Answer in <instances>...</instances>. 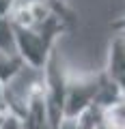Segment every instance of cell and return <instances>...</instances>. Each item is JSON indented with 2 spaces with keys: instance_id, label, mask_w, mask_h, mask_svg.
Wrapping results in <instances>:
<instances>
[{
  "instance_id": "cell-1",
  "label": "cell",
  "mask_w": 125,
  "mask_h": 129,
  "mask_svg": "<svg viewBox=\"0 0 125 129\" xmlns=\"http://www.w3.org/2000/svg\"><path fill=\"white\" fill-rule=\"evenodd\" d=\"M125 97L119 90L116 82L106 73H88V75H67V97H65V123L76 120L82 112L97 106L110 110L121 103Z\"/></svg>"
},
{
  "instance_id": "cell-2",
  "label": "cell",
  "mask_w": 125,
  "mask_h": 129,
  "mask_svg": "<svg viewBox=\"0 0 125 129\" xmlns=\"http://www.w3.org/2000/svg\"><path fill=\"white\" fill-rule=\"evenodd\" d=\"M76 26V17H65V15H54L45 22L30 28H13L15 39V52L17 56L33 69H43L54 52V43L63 32L71 30Z\"/></svg>"
},
{
  "instance_id": "cell-3",
  "label": "cell",
  "mask_w": 125,
  "mask_h": 129,
  "mask_svg": "<svg viewBox=\"0 0 125 129\" xmlns=\"http://www.w3.org/2000/svg\"><path fill=\"white\" fill-rule=\"evenodd\" d=\"M65 97H67V71L58 52H52L43 67V101H45L47 123L52 129L65 127Z\"/></svg>"
},
{
  "instance_id": "cell-4",
  "label": "cell",
  "mask_w": 125,
  "mask_h": 129,
  "mask_svg": "<svg viewBox=\"0 0 125 129\" xmlns=\"http://www.w3.org/2000/svg\"><path fill=\"white\" fill-rule=\"evenodd\" d=\"M106 71L110 78H119L125 73V30L116 32L114 39L110 41V54H108Z\"/></svg>"
},
{
  "instance_id": "cell-5",
  "label": "cell",
  "mask_w": 125,
  "mask_h": 129,
  "mask_svg": "<svg viewBox=\"0 0 125 129\" xmlns=\"http://www.w3.org/2000/svg\"><path fill=\"white\" fill-rule=\"evenodd\" d=\"M0 52L7 54V56H17V52H15V39H13V30H11L9 17H0Z\"/></svg>"
},
{
  "instance_id": "cell-6",
  "label": "cell",
  "mask_w": 125,
  "mask_h": 129,
  "mask_svg": "<svg viewBox=\"0 0 125 129\" xmlns=\"http://www.w3.org/2000/svg\"><path fill=\"white\" fill-rule=\"evenodd\" d=\"M0 129H19V120H17V118H15V116H13V114H11V116H9V118H7V120H5V123L0 125Z\"/></svg>"
},
{
  "instance_id": "cell-7",
  "label": "cell",
  "mask_w": 125,
  "mask_h": 129,
  "mask_svg": "<svg viewBox=\"0 0 125 129\" xmlns=\"http://www.w3.org/2000/svg\"><path fill=\"white\" fill-rule=\"evenodd\" d=\"M110 26H112V30H116V32H121V30H125V15H121L119 19H114V22H112Z\"/></svg>"
}]
</instances>
